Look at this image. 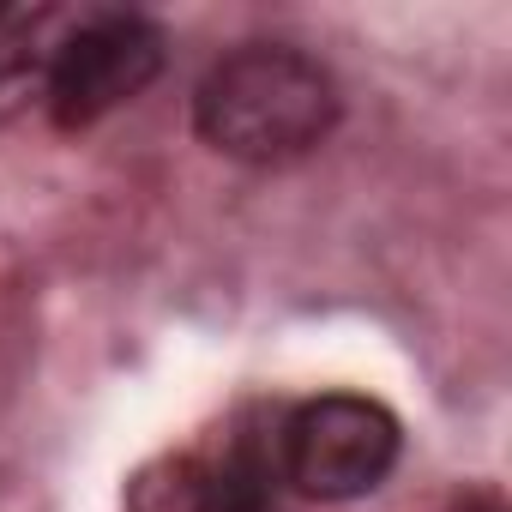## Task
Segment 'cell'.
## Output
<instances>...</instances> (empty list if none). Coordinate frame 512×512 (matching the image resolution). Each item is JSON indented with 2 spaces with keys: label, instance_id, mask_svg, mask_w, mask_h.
<instances>
[{
  "label": "cell",
  "instance_id": "cell-2",
  "mask_svg": "<svg viewBox=\"0 0 512 512\" xmlns=\"http://www.w3.org/2000/svg\"><path fill=\"white\" fill-rule=\"evenodd\" d=\"M272 458H278V482L308 500H362L398 470L404 428L380 398L320 392L278 422Z\"/></svg>",
  "mask_w": 512,
  "mask_h": 512
},
{
  "label": "cell",
  "instance_id": "cell-1",
  "mask_svg": "<svg viewBox=\"0 0 512 512\" xmlns=\"http://www.w3.org/2000/svg\"><path fill=\"white\" fill-rule=\"evenodd\" d=\"M344 91L326 61L290 43H241L193 91V127L217 157L278 169L332 139Z\"/></svg>",
  "mask_w": 512,
  "mask_h": 512
},
{
  "label": "cell",
  "instance_id": "cell-3",
  "mask_svg": "<svg viewBox=\"0 0 512 512\" xmlns=\"http://www.w3.org/2000/svg\"><path fill=\"white\" fill-rule=\"evenodd\" d=\"M163 55H169V37H163L157 19H145V13H91L49 55V73H43L49 121L61 133L97 127L103 115L133 103L163 73Z\"/></svg>",
  "mask_w": 512,
  "mask_h": 512
},
{
  "label": "cell",
  "instance_id": "cell-4",
  "mask_svg": "<svg viewBox=\"0 0 512 512\" xmlns=\"http://www.w3.org/2000/svg\"><path fill=\"white\" fill-rule=\"evenodd\" d=\"M199 512H278V458L260 440L229 446L199 482Z\"/></svg>",
  "mask_w": 512,
  "mask_h": 512
}]
</instances>
